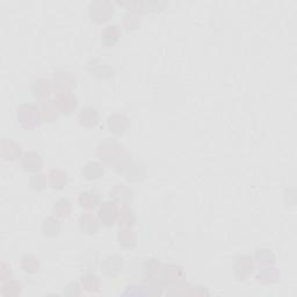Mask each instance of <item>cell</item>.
I'll use <instances>...</instances> for the list:
<instances>
[{
  "instance_id": "obj_2",
  "label": "cell",
  "mask_w": 297,
  "mask_h": 297,
  "mask_svg": "<svg viewBox=\"0 0 297 297\" xmlns=\"http://www.w3.org/2000/svg\"><path fill=\"white\" fill-rule=\"evenodd\" d=\"M21 165L23 170L27 171V172H35V171H39L43 165L42 157L35 152H27L22 157Z\"/></svg>"
},
{
  "instance_id": "obj_3",
  "label": "cell",
  "mask_w": 297,
  "mask_h": 297,
  "mask_svg": "<svg viewBox=\"0 0 297 297\" xmlns=\"http://www.w3.org/2000/svg\"><path fill=\"white\" fill-rule=\"evenodd\" d=\"M79 121L85 127H94L99 122V113L93 107H85L79 114Z\"/></svg>"
},
{
  "instance_id": "obj_4",
  "label": "cell",
  "mask_w": 297,
  "mask_h": 297,
  "mask_svg": "<svg viewBox=\"0 0 297 297\" xmlns=\"http://www.w3.org/2000/svg\"><path fill=\"white\" fill-rule=\"evenodd\" d=\"M32 92L35 98H48L50 94L49 83L43 79H37L35 81H33Z\"/></svg>"
},
{
  "instance_id": "obj_6",
  "label": "cell",
  "mask_w": 297,
  "mask_h": 297,
  "mask_svg": "<svg viewBox=\"0 0 297 297\" xmlns=\"http://www.w3.org/2000/svg\"><path fill=\"white\" fill-rule=\"evenodd\" d=\"M85 171H90V173H85L86 179H88V180H92V174H93V179H98V178H100L101 174L104 173V170H102L99 165H97V164H94L93 170L91 169L90 164H87L86 167H85Z\"/></svg>"
},
{
  "instance_id": "obj_5",
  "label": "cell",
  "mask_w": 297,
  "mask_h": 297,
  "mask_svg": "<svg viewBox=\"0 0 297 297\" xmlns=\"http://www.w3.org/2000/svg\"><path fill=\"white\" fill-rule=\"evenodd\" d=\"M60 230H62V225H60V223L57 220H54V218L48 217L47 220L43 222L42 231L46 236L54 237V236H57L58 234H59Z\"/></svg>"
},
{
  "instance_id": "obj_1",
  "label": "cell",
  "mask_w": 297,
  "mask_h": 297,
  "mask_svg": "<svg viewBox=\"0 0 297 297\" xmlns=\"http://www.w3.org/2000/svg\"><path fill=\"white\" fill-rule=\"evenodd\" d=\"M235 276L239 281H244L253 273V259L251 255L243 254L235 259L234 264Z\"/></svg>"
}]
</instances>
